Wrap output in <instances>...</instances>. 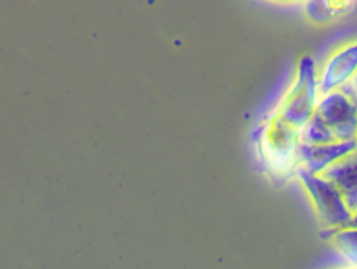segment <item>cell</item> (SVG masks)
I'll return each instance as SVG.
<instances>
[{
    "label": "cell",
    "instance_id": "4",
    "mask_svg": "<svg viewBox=\"0 0 357 269\" xmlns=\"http://www.w3.org/2000/svg\"><path fill=\"white\" fill-rule=\"evenodd\" d=\"M296 178L304 190L324 233L350 226L353 213L347 206L340 190L321 175H313L298 169Z\"/></svg>",
    "mask_w": 357,
    "mask_h": 269
},
{
    "label": "cell",
    "instance_id": "5",
    "mask_svg": "<svg viewBox=\"0 0 357 269\" xmlns=\"http://www.w3.org/2000/svg\"><path fill=\"white\" fill-rule=\"evenodd\" d=\"M356 74L357 39H354L334 49L317 68L319 97L346 86Z\"/></svg>",
    "mask_w": 357,
    "mask_h": 269
},
{
    "label": "cell",
    "instance_id": "10",
    "mask_svg": "<svg viewBox=\"0 0 357 269\" xmlns=\"http://www.w3.org/2000/svg\"><path fill=\"white\" fill-rule=\"evenodd\" d=\"M271 3H277V5H298V3H304L306 0H267Z\"/></svg>",
    "mask_w": 357,
    "mask_h": 269
},
{
    "label": "cell",
    "instance_id": "13",
    "mask_svg": "<svg viewBox=\"0 0 357 269\" xmlns=\"http://www.w3.org/2000/svg\"><path fill=\"white\" fill-rule=\"evenodd\" d=\"M342 269H357V268H354V267H348V266H347L346 268H342Z\"/></svg>",
    "mask_w": 357,
    "mask_h": 269
},
{
    "label": "cell",
    "instance_id": "14",
    "mask_svg": "<svg viewBox=\"0 0 357 269\" xmlns=\"http://www.w3.org/2000/svg\"><path fill=\"white\" fill-rule=\"evenodd\" d=\"M349 89H350V87H349ZM354 95H355V93H354ZM356 99H357V95H356Z\"/></svg>",
    "mask_w": 357,
    "mask_h": 269
},
{
    "label": "cell",
    "instance_id": "12",
    "mask_svg": "<svg viewBox=\"0 0 357 269\" xmlns=\"http://www.w3.org/2000/svg\"><path fill=\"white\" fill-rule=\"evenodd\" d=\"M350 227H357V210L353 213L352 220H351Z\"/></svg>",
    "mask_w": 357,
    "mask_h": 269
},
{
    "label": "cell",
    "instance_id": "11",
    "mask_svg": "<svg viewBox=\"0 0 357 269\" xmlns=\"http://www.w3.org/2000/svg\"><path fill=\"white\" fill-rule=\"evenodd\" d=\"M348 86L350 87L351 91L357 95V74L356 76L353 78V80L349 83Z\"/></svg>",
    "mask_w": 357,
    "mask_h": 269
},
{
    "label": "cell",
    "instance_id": "3",
    "mask_svg": "<svg viewBox=\"0 0 357 269\" xmlns=\"http://www.w3.org/2000/svg\"><path fill=\"white\" fill-rule=\"evenodd\" d=\"M319 99L315 61L310 56H304L298 61L291 83L271 112L302 131L312 118Z\"/></svg>",
    "mask_w": 357,
    "mask_h": 269
},
{
    "label": "cell",
    "instance_id": "1",
    "mask_svg": "<svg viewBox=\"0 0 357 269\" xmlns=\"http://www.w3.org/2000/svg\"><path fill=\"white\" fill-rule=\"evenodd\" d=\"M252 141L258 162L271 178H296L302 144L300 129L271 112L252 131Z\"/></svg>",
    "mask_w": 357,
    "mask_h": 269
},
{
    "label": "cell",
    "instance_id": "8",
    "mask_svg": "<svg viewBox=\"0 0 357 269\" xmlns=\"http://www.w3.org/2000/svg\"><path fill=\"white\" fill-rule=\"evenodd\" d=\"M356 3L353 0H306L303 11L310 24L327 26L348 15Z\"/></svg>",
    "mask_w": 357,
    "mask_h": 269
},
{
    "label": "cell",
    "instance_id": "2",
    "mask_svg": "<svg viewBox=\"0 0 357 269\" xmlns=\"http://www.w3.org/2000/svg\"><path fill=\"white\" fill-rule=\"evenodd\" d=\"M301 139L309 145L357 141V99L348 85L319 97Z\"/></svg>",
    "mask_w": 357,
    "mask_h": 269
},
{
    "label": "cell",
    "instance_id": "9",
    "mask_svg": "<svg viewBox=\"0 0 357 269\" xmlns=\"http://www.w3.org/2000/svg\"><path fill=\"white\" fill-rule=\"evenodd\" d=\"M329 240L338 256L347 263V266L357 268V227H344L337 231L323 233Z\"/></svg>",
    "mask_w": 357,
    "mask_h": 269
},
{
    "label": "cell",
    "instance_id": "6",
    "mask_svg": "<svg viewBox=\"0 0 357 269\" xmlns=\"http://www.w3.org/2000/svg\"><path fill=\"white\" fill-rule=\"evenodd\" d=\"M356 150L357 141L324 145L302 143L298 149V169L310 174L321 175L332 164Z\"/></svg>",
    "mask_w": 357,
    "mask_h": 269
},
{
    "label": "cell",
    "instance_id": "7",
    "mask_svg": "<svg viewBox=\"0 0 357 269\" xmlns=\"http://www.w3.org/2000/svg\"><path fill=\"white\" fill-rule=\"evenodd\" d=\"M321 176L340 190L347 206L354 213L357 210V150L332 164Z\"/></svg>",
    "mask_w": 357,
    "mask_h": 269
}]
</instances>
